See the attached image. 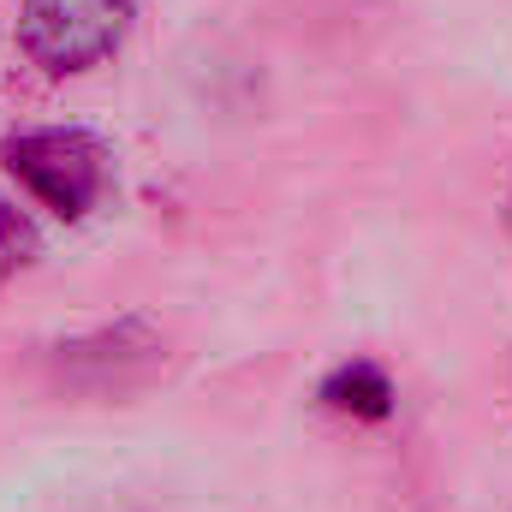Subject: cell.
<instances>
[{
    "label": "cell",
    "instance_id": "obj_1",
    "mask_svg": "<svg viewBox=\"0 0 512 512\" xmlns=\"http://www.w3.org/2000/svg\"><path fill=\"white\" fill-rule=\"evenodd\" d=\"M6 173L60 221H84L102 191H108V149L78 126H42V131H18L0 143Z\"/></svg>",
    "mask_w": 512,
    "mask_h": 512
},
{
    "label": "cell",
    "instance_id": "obj_2",
    "mask_svg": "<svg viewBox=\"0 0 512 512\" xmlns=\"http://www.w3.org/2000/svg\"><path fill=\"white\" fill-rule=\"evenodd\" d=\"M137 0H24L18 36L42 72H90L126 42Z\"/></svg>",
    "mask_w": 512,
    "mask_h": 512
},
{
    "label": "cell",
    "instance_id": "obj_3",
    "mask_svg": "<svg viewBox=\"0 0 512 512\" xmlns=\"http://www.w3.org/2000/svg\"><path fill=\"white\" fill-rule=\"evenodd\" d=\"M322 405L340 417H358V423H382V417H393V382H387L382 364L352 358L322 382Z\"/></svg>",
    "mask_w": 512,
    "mask_h": 512
},
{
    "label": "cell",
    "instance_id": "obj_4",
    "mask_svg": "<svg viewBox=\"0 0 512 512\" xmlns=\"http://www.w3.org/2000/svg\"><path fill=\"white\" fill-rule=\"evenodd\" d=\"M36 251H42V239H36L30 215L12 209V203H0V280H12L18 268H30Z\"/></svg>",
    "mask_w": 512,
    "mask_h": 512
}]
</instances>
